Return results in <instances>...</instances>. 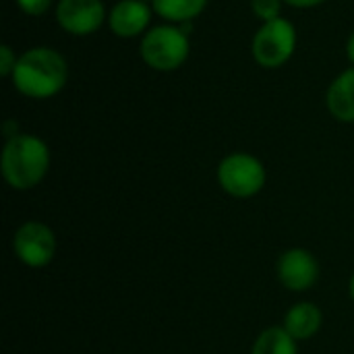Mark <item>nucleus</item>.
<instances>
[{
    "instance_id": "nucleus-1",
    "label": "nucleus",
    "mask_w": 354,
    "mask_h": 354,
    "mask_svg": "<svg viewBox=\"0 0 354 354\" xmlns=\"http://www.w3.org/2000/svg\"><path fill=\"white\" fill-rule=\"evenodd\" d=\"M12 87L31 100H50L58 95L68 81L66 58L48 46H35L19 54L10 75Z\"/></svg>"
},
{
    "instance_id": "nucleus-2",
    "label": "nucleus",
    "mask_w": 354,
    "mask_h": 354,
    "mask_svg": "<svg viewBox=\"0 0 354 354\" xmlns=\"http://www.w3.org/2000/svg\"><path fill=\"white\" fill-rule=\"evenodd\" d=\"M0 170L10 189L29 191L37 187L50 170V147L35 135L17 133L8 137L2 147Z\"/></svg>"
},
{
    "instance_id": "nucleus-3",
    "label": "nucleus",
    "mask_w": 354,
    "mask_h": 354,
    "mask_svg": "<svg viewBox=\"0 0 354 354\" xmlns=\"http://www.w3.org/2000/svg\"><path fill=\"white\" fill-rule=\"evenodd\" d=\"M139 54L151 71L172 73L187 62L191 54V41L178 25H156L141 37Z\"/></svg>"
},
{
    "instance_id": "nucleus-4",
    "label": "nucleus",
    "mask_w": 354,
    "mask_h": 354,
    "mask_svg": "<svg viewBox=\"0 0 354 354\" xmlns=\"http://www.w3.org/2000/svg\"><path fill=\"white\" fill-rule=\"evenodd\" d=\"M297 50V27L280 17L255 31L251 41V54L261 68H280L284 66Z\"/></svg>"
},
{
    "instance_id": "nucleus-5",
    "label": "nucleus",
    "mask_w": 354,
    "mask_h": 354,
    "mask_svg": "<svg viewBox=\"0 0 354 354\" xmlns=\"http://www.w3.org/2000/svg\"><path fill=\"white\" fill-rule=\"evenodd\" d=\"M218 183L224 189V193L236 197V199H249L261 193L268 180L266 166L261 160H257L251 153L236 151L226 156L218 164Z\"/></svg>"
},
{
    "instance_id": "nucleus-6",
    "label": "nucleus",
    "mask_w": 354,
    "mask_h": 354,
    "mask_svg": "<svg viewBox=\"0 0 354 354\" xmlns=\"http://www.w3.org/2000/svg\"><path fill=\"white\" fill-rule=\"evenodd\" d=\"M12 251L27 268H46L56 255V236L44 222H23L12 236Z\"/></svg>"
},
{
    "instance_id": "nucleus-7",
    "label": "nucleus",
    "mask_w": 354,
    "mask_h": 354,
    "mask_svg": "<svg viewBox=\"0 0 354 354\" xmlns=\"http://www.w3.org/2000/svg\"><path fill=\"white\" fill-rule=\"evenodd\" d=\"M54 17L62 31L77 37L93 35L104 23H108V12L102 0H58Z\"/></svg>"
},
{
    "instance_id": "nucleus-8",
    "label": "nucleus",
    "mask_w": 354,
    "mask_h": 354,
    "mask_svg": "<svg viewBox=\"0 0 354 354\" xmlns=\"http://www.w3.org/2000/svg\"><path fill=\"white\" fill-rule=\"evenodd\" d=\"M276 272L280 284L290 292H305L319 280V263L315 255L301 247L284 251L278 259Z\"/></svg>"
},
{
    "instance_id": "nucleus-9",
    "label": "nucleus",
    "mask_w": 354,
    "mask_h": 354,
    "mask_svg": "<svg viewBox=\"0 0 354 354\" xmlns=\"http://www.w3.org/2000/svg\"><path fill=\"white\" fill-rule=\"evenodd\" d=\"M153 8L143 0H118L108 10V27L116 37L133 39L143 37L149 29Z\"/></svg>"
},
{
    "instance_id": "nucleus-10",
    "label": "nucleus",
    "mask_w": 354,
    "mask_h": 354,
    "mask_svg": "<svg viewBox=\"0 0 354 354\" xmlns=\"http://www.w3.org/2000/svg\"><path fill=\"white\" fill-rule=\"evenodd\" d=\"M326 108L340 122H354V66L342 71L326 91Z\"/></svg>"
},
{
    "instance_id": "nucleus-11",
    "label": "nucleus",
    "mask_w": 354,
    "mask_h": 354,
    "mask_svg": "<svg viewBox=\"0 0 354 354\" xmlns=\"http://www.w3.org/2000/svg\"><path fill=\"white\" fill-rule=\"evenodd\" d=\"M322 322H324V315H322L317 305H313V303H297L295 307L288 309L282 328L297 342H303V340L313 338L319 332Z\"/></svg>"
},
{
    "instance_id": "nucleus-12",
    "label": "nucleus",
    "mask_w": 354,
    "mask_h": 354,
    "mask_svg": "<svg viewBox=\"0 0 354 354\" xmlns=\"http://www.w3.org/2000/svg\"><path fill=\"white\" fill-rule=\"evenodd\" d=\"M207 6V0H151V8L158 17L172 25L195 21Z\"/></svg>"
},
{
    "instance_id": "nucleus-13",
    "label": "nucleus",
    "mask_w": 354,
    "mask_h": 354,
    "mask_svg": "<svg viewBox=\"0 0 354 354\" xmlns=\"http://www.w3.org/2000/svg\"><path fill=\"white\" fill-rule=\"evenodd\" d=\"M251 354H299V351H297V340L284 328L276 326L263 330L257 336Z\"/></svg>"
},
{
    "instance_id": "nucleus-14",
    "label": "nucleus",
    "mask_w": 354,
    "mask_h": 354,
    "mask_svg": "<svg viewBox=\"0 0 354 354\" xmlns=\"http://www.w3.org/2000/svg\"><path fill=\"white\" fill-rule=\"evenodd\" d=\"M282 4L284 0H251V10L261 23H268V21L280 19Z\"/></svg>"
},
{
    "instance_id": "nucleus-15",
    "label": "nucleus",
    "mask_w": 354,
    "mask_h": 354,
    "mask_svg": "<svg viewBox=\"0 0 354 354\" xmlns=\"http://www.w3.org/2000/svg\"><path fill=\"white\" fill-rule=\"evenodd\" d=\"M17 6L29 17H41L50 10L52 0H15Z\"/></svg>"
},
{
    "instance_id": "nucleus-16",
    "label": "nucleus",
    "mask_w": 354,
    "mask_h": 354,
    "mask_svg": "<svg viewBox=\"0 0 354 354\" xmlns=\"http://www.w3.org/2000/svg\"><path fill=\"white\" fill-rule=\"evenodd\" d=\"M17 60H19V56L12 52V48L8 44H2L0 46V75L10 77L17 66Z\"/></svg>"
},
{
    "instance_id": "nucleus-17",
    "label": "nucleus",
    "mask_w": 354,
    "mask_h": 354,
    "mask_svg": "<svg viewBox=\"0 0 354 354\" xmlns=\"http://www.w3.org/2000/svg\"><path fill=\"white\" fill-rule=\"evenodd\" d=\"M324 2L326 0H284V4H288L292 8H315Z\"/></svg>"
},
{
    "instance_id": "nucleus-18",
    "label": "nucleus",
    "mask_w": 354,
    "mask_h": 354,
    "mask_svg": "<svg viewBox=\"0 0 354 354\" xmlns=\"http://www.w3.org/2000/svg\"><path fill=\"white\" fill-rule=\"evenodd\" d=\"M346 56H348L351 64L354 66V31L348 35V39H346Z\"/></svg>"
},
{
    "instance_id": "nucleus-19",
    "label": "nucleus",
    "mask_w": 354,
    "mask_h": 354,
    "mask_svg": "<svg viewBox=\"0 0 354 354\" xmlns=\"http://www.w3.org/2000/svg\"><path fill=\"white\" fill-rule=\"evenodd\" d=\"M348 292H351V299L354 301V274L353 278H351V284H348Z\"/></svg>"
}]
</instances>
